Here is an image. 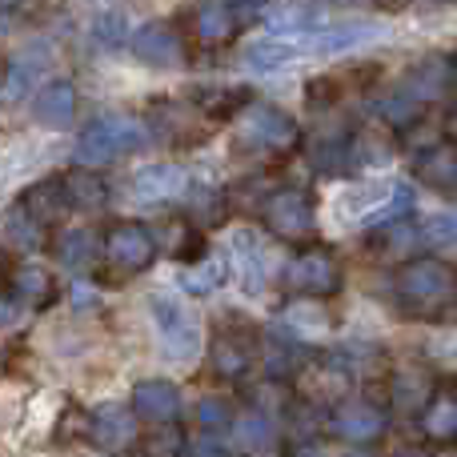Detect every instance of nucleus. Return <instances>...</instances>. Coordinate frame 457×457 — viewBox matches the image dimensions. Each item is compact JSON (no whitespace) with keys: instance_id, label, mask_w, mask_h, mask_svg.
I'll return each mask as SVG.
<instances>
[{"instance_id":"obj_1","label":"nucleus","mask_w":457,"mask_h":457,"mask_svg":"<svg viewBox=\"0 0 457 457\" xmlns=\"http://www.w3.org/2000/svg\"><path fill=\"white\" fill-rule=\"evenodd\" d=\"M394 297L413 321H437L457 297V269L437 257H413L394 273Z\"/></svg>"},{"instance_id":"obj_2","label":"nucleus","mask_w":457,"mask_h":457,"mask_svg":"<svg viewBox=\"0 0 457 457\" xmlns=\"http://www.w3.org/2000/svg\"><path fill=\"white\" fill-rule=\"evenodd\" d=\"M149 145V129L141 125L137 117H96L80 129L77 137V161L80 169H101V165H112L117 157H129V153L145 149Z\"/></svg>"},{"instance_id":"obj_3","label":"nucleus","mask_w":457,"mask_h":457,"mask_svg":"<svg viewBox=\"0 0 457 457\" xmlns=\"http://www.w3.org/2000/svg\"><path fill=\"white\" fill-rule=\"evenodd\" d=\"M149 313H153V329H157L161 353L169 361H193L205 345V333H201V317L193 309H185L181 297L173 293H153L149 297Z\"/></svg>"},{"instance_id":"obj_4","label":"nucleus","mask_w":457,"mask_h":457,"mask_svg":"<svg viewBox=\"0 0 457 457\" xmlns=\"http://www.w3.org/2000/svg\"><path fill=\"white\" fill-rule=\"evenodd\" d=\"M281 285L293 293V297L329 301L341 293L345 277H341V265L325 249H305L281 269Z\"/></svg>"},{"instance_id":"obj_5","label":"nucleus","mask_w":457,"mask_h":457,"mask_svg":"<svg viewBox=\"0 0 457 457\" xmlns=\"http://www.w3.org/2000/svg\"><path fill=\"white\" fill-rule=\"evenodd\" d=\"M261 221L281 241H309L317 233V209L305 189H273L261 201Z\"/></svg>"},{"instance_id":"obj_6","label":"nucleus","mask_w":457,"mask_h":457,"mask_svg":"<svg viewBox=\"0 0 457 457\" xmlns=\"http://www.w3.org/2000/svg\"><path fill=\"white\" fill-rule=\"evenodd\" d=\"M261 353V337L253 325L245 321H221L217 325V337L209 345V370L221 381H241L253 370Z\"/></svg>"},{"instance_id":"obj_7","label":"nucleus","mask_w":457,"mask_h":457,"mask_svg":"<svg viewBox=\"0 0 457 457\" xmlns=\"http://www.w3.org/2000/svg\"><path fill=\"white\" fill-rule=\"evenodd\" d=\"M104 261H109V269L112 273H120V277H137V273H145V269L157 261V237L149 233L145 225H137V221H120V225H112L109 233H104Z\"/></svg>"},{"instance_id":"obj_8","label":"nucleus","mask_w":457,"mask_h":457,"mask_svg":"<svg viewBox=\"0 0 457 457\" xmlns=\"http://www.w3.org/2000/svg\"><path fill=\"white\" fill-rule=\"evenodd\" d=\"M297 120L277 104H249L241 112V145L261 153H285L297 145Z\"/></svg>"},{"instance_id":"obj_9","label":"nucleus","mask_w":457,"mask_h":457,"mask_svg":"<svg viewBox=\"0 0 457 457\" xmlns=\"http://www.w3.org/2000/svg\"><path fill=\"white\" fill-rule=\"evenodd\" d=\"M453 88H457V56L429 53V56H421V61H413L410 69H405L397 93H405L410 101H418L421 109H429L434 101L450 96Z\"/></svg>"},{"instance_id":"obj_10","label":"nucleus","mask_w":457,"mask_h":457,"mask_svg":"<svg viewBox=\"0 0 457 457\" xmlns=\"http://www.w3.org/2000/svg\"><path fill=\"white\" fill-rule=\"evenodd\" d=\"M133 56L141 64H149V69H181L185 56H189V48H185L181 32L173 29V24L165 21H149L141 24V29L133 32Z\"/></svg>"},{"instance_id":"obj_11","label":"nucleus","mask_w":457,"mask_h":457,"mask_svg":"<svg viewBox=\"0 0 457 457\" xmlns=\"http://www.w3.org/2000/svg\"><path fill=\"white\" fill-rule=\"evenodd\" d=\"M85 437H88V442H93L101 453H125V450H133L141 434H137L133 410H129V405L109 402V405H101V410L88 413Z\"/></svg>"},{"instance_id":"obj_12","label":"nucleus","mask_w":457,"mask_h":457,"mask_svg":"<svg viewBox=\"0 0 457 457\" xmlns=\"http://www.w3.org/2000/svg\"><path fill=\"white\" fill-rule=\"evenodd\" d=\"M329 429L349 445H370V442H378V437H386L389 410L386 405H373V402H345L333 410Z\"/></svg>"},{"instance_id":"obj_13","label":"nucleus","mask_w":457,"mask_h":457,"mask_svg":"<svg viewBox=\"0 0 457 457\" xmlns=\"http://www.w3.org/2000/svg\"><path fill=\"white\" fill-rule=\"evenodd\" d=\"M133 418L153 421V426H177L181 418V389L165 378H145L133 386Z\"/></svg>"},{"instance_id":"obj_14","label":"nucleus","mask_w":457,"mask_h":457,"mask_svg":"<svg viewBox=\"0 0 457 457\" xmlns=\"http://www.w3.org/2000/svg\"><path fill=\"white\" fill-rule=\"evenodd\" d=\"M305 361H309V349L293 329L273 325V329L261 337V370H265L269 381H289L293 373H301Z\"/></svg>"},{"instance_id":"obj_15","label":"nucleus","mask_w":457,"mask_h":457,"mask_svg":"<svg viewBox=\"0 0 457 457\" xmlns=\"http://www.w3.org/2000/svg\"><path fill=\"white\" fill-rule=\"evenodd\" d=\"M189 189V173L173 161H153V165L133 173V197L141 205H165V201H181Z\"/></svg>"},{"instance_id":"obj_16","label":"nucleus","mask_w":457,"mask_h":457,"mask_svg":"<svg viewBox=\"0 0 457 457\" xmlns=\"http://www.w3.org/2000/svg\"><path fill=\"white\" fill-rule=\"evenodd\" d=\"M413 181L434 193H457V149L450 141L421 145L413 153Z\"/></svg>"},{"instance_id":"obj_17","label":"nucleus","mask_w":457,"mask_h":457,"mask_svg":"<svg viewBox=\"0 0 457 457\" xmlns=\"http://www.w3.org/2000/svg\"><path fill=\"white\" fill-rule=\"evenodd\" d=\"M373 37H381L378 24L370 21H345V24H317L313 32H309L305 48L317 56H341V53H353V48L370 45Z\"/></svg>"},{"instance_id":"obj_18","label":"nucleus","mask_w":457,"mask_h":457,"mask_svg":"<svg viewBox=\"0 0 457 457\" xmlns=\"http://www.w3.org/2000/svg\"><path fill=\"white\" fill-rule=\"evenodd\" d=\"M32 117L45 129H69L77 120V85L72 80H48L32 96Z\"/></svg>"},{"instance_id":"obj_19","label":"nucleus","mask_w":457,"mask_h":457,"mask_svg":"<svg viewBox=\"0 0 457 457\" xmlns=\"http://www.w3.org/2000/svg\"><path fill=\"white\" fill-rule=\"evenodd\" d=\"M228 273H233V257H228V253L209 249L201 261H193V265L181 269L177 285H181L189 297H213V293L228 281Z\"/></svg>"},{"instance_id":"obj_20","label":"nucleus","mask_w":457,"mask_h":457,"mask_svg":"<svg viewBox=\"0 0 457 457\" xmlns=\"http://www.w3.org/2000/svg\"><path fill=\"white\" fill-rule=\"evenodd\" d=\"M421 429L442 445L457 442V386H453V378H442V386H437L434 397L426 402V410H421Z\"/></svg>"},{"instance_id":"obj_21","label":"nucleus","mask_w":457,"mask_h":457,"mask_svg":"<svg viewBox=\"0 0 457 457\" xmlns=\"http://www.w3.org/2000/svg\"><path fill=\"white\" fill-rule=\"evenodd\" d=\"M397 145L389 141L378 129H357L345 137V173H365V169H378L394 161Z\"/></svg>"},{"instance_id":"obj_22","label":"nucleus","mask_w":457,"mask_h":457,"mask_svg":"<svg viewBox=\"0 0 457 457\" xmlns=\"http://www.w3.org/2000/svg\"><path fill=\"white\" fill-rule=\"evenodd\" d=\"M61 189H64V205L69 209H80V213H101L109 205V185L96 169H72V173L61 177Z\"/></svg>"},{"instance_id":"obj_23","label":"nucleus","mask_w":457,"mask_h":457,"mask_svg":"<svg viewBox=\"0 0 457 457\" xmlns=\"http://www.w3.org/2000/svg\"><path fill=\"white\" fill-rule=\"evenodd\" d=\"M185 217H189L193 228H213V225H225L228 217V193L221 189V185H193L185 189Z\"/></svg>"},{"instance_id":"obj_24","label":"nucleus","mask_w":457,"mask_h":457,"mask_svg":"<svg viewBox=\"0 0 457 457\" xmlns=\"http://www.w3.org/2000/svg\"><path fill=\"white\" fill-rule=\"evenodd\" d=\"M16 209H21V213H29L40 228L56 225L64 213H69V205H64V189H61V177H48V181L29 185V189H24V197L16 201Z\"/></svg>"},{"instance_id":"obj_25","label":"nucleus","mask_w":457,"mask_h":457,"mask_svg":"<svg viewBox=\"0 0 457 457\" xmlns=\"http://www.w3.org/2000/svg\"><path fill=\"white\" fill-rule=\"evenodd\" d=\"M233 437H237V445H241L249 457H257V453H269L277 445V418L273 413H265V410H245V413H237V421H233Z\"/></svg>"},{"instance_id":"obj_26","label":"nucleus","mask_w":457,"mask_h":457,"mask_svg":"<svg viewBox=\"0 0 457 457\" xmlns=\"http://www.w3.org/2000/svg\"><path fill=\"white\" fill-rule=\"evenodd\" d=\"M293 61H297V45H289V40H281V37L249 40V48L241 53V64L249 72H257V77H273V72L289 69Z\"/></svg>"},{"instance_id":"obj_27","label":"nucleus","mask_w":457,"mask_h":457,"mask_svg":"<svg viewBox=\"0 0 457 457\" xmlns=\"http://www.w3.org/2000/svg\"><path fill=\"white\" fill-rule=\"evenodd\" d=\"M21 301L29 309H45L56 301V285H53V273L40 265H16L12 273V285H8V301Z\"/></svg>"},{"instance_id":"obj_28","label":"nucleus","mask_w":457,"mask_h":457,"mask_svg":"<svg viewBox=\"0 0 457 457\" xmlns=\"http://www.w3.org/2000/svg\"><path fill=\"white\" fill-rule=\"evenodd\" d=\"M253 104V88L228 85V88H209L197 96V109L209 125H225V120H241V112Z\"/></svg>"},{"instance_id":"obj_29","label":"nucleus","mask_w":457,"mask_h":457,"mask_svg":"<svg viewBox=\"0 0 457 457\" xmlns=\"http://www.w3.org/2000/svg\"><path fill=\"white\" fill-rule=\"evenodd\" d=\"M193 29H197L201 45H209V48H225V45H233V40L241 37V29H237L233 8H228V4H201V8H193Z\"/></svg>"},{"instance_id":"obj_30","label":"nucleus","mask_w":457,"mask_h":457,"mask_svg":"<svg viewBox=\"0 0 457 457\" xmlns=\"http://www.w3.org/2000/svg\"><path fill=\"white\" fill-rule=\"evenodd\" d=\"M45 56H48V48H45V45H32V48H24L21 56H12V61H8V72H4V93L12 96V101H21L24 93H32V85H37L40 69L48 64Z\"/></svg>"},{"instance_id":"obj_31","label":"nucleus","mask_w":457,"mask_h":457,"mask_svg":"<svg viewBox=\"0 0 457 457\" xmlns=\"http://www.w3.org/2000/svg\"><path fill=\"white\" fill-rule=\"evenodd\" d=\"M233 257H237V269H241V289L245 293H261L265 289V253H261V241L249 233V228H241V233L233 237Z\"/></svg>"},{"instance_id":"obj_32","label":"nucleus","mask_w":457,"mask_h":457,"mask_svg":"<svg viewBox=\"0 0 457 457\" xmlns=\"http://www.w3.org/2000/svg\"><path fill=\"white\" fill-rule=\"evenodd\" d=\"M277 434H285L293 445H313V437L321 434V418H317V405H313V402H301V397H293V402L285 405V413H281V426H277Z\"/></svg>"},{"instance_id":"obj_33","label":"nucleus","mask_w":457,"mask_h":457,"mask_svg":"<svg viewBox=\"0 0 457 457\" xmlns=\"http://www.w3.org/2000/svg\"><path fill=\"white\" fill-rule=\"evenodd\" d=\"M321 12V4H265L261 21H269L273 32H313Z\"/></svg>"},{"instance_id":"obj_34","label":"nucleus","mask_w":457,"mask_h":457,"mask_svg":"<svg viewBox=\"0 0 457 457\" xmlns=\"http://www.w3.org/2000/svg\"><path fill=\"white\" fill-rule=\"evenodd\" d=\"M53 253L64 269H88L96 261V237L88 228H64L53 241Z\"/></svg>"},{"instance_id":"obj_35","label":"nucleus","mask_w":457,"mask_h":457,"mask_svg":"<svg viewBox=\"0 0 457 457\" xmlns=\"http://www.w3.org/2000/svg\"><path fill=\"white\" fill-rule=\"evenodd\" d=\"M189 450V437L181 426H153V434L137 437L133 457H185Z\"/></svg>"},{"instance_id":"obj_36","label":"nucleus","mask_w":457,"mask_h":457,"mask_svg":"<svg viewBox=\"0 0 457 457\" xmlns=\"http://www.w3.org/2000/svg\"><path fill=\"white\" fill-rule=\"evenodd\" d=\"M373 112L386 120V129H397V133H402V129H418L421 117H426V109H421L418 101H410L405 93H397V88L381 96V101L373 104Z\"/></svg>"},{"instance_id":"obj_37","label":"nucleus","mask_w":457,"mask_h":457,"mask_svg":"<svg viewBox=\"0 0 457 457\" xmlns=\"http://www.w3.org/2000/svg\"><path fill=\"white\" fill-rule=\"evenodd\" d=\"M389 397H394L397 410H410V413H421L426 402L434 397V381H426L421 373H397L389 381Z\"/></svg>"},{"instance_id":"obj_38","label":"nucleus","mask_w":457,"mask_h":457,"mask_svg":"<svg viewBox=\"0 0 457 457\" xmlns=\"http://www.w3.org/2000/svg\"><path fill=\"white\" fill-rule=\"evenodd\" d=\"M88 32H93V40L101 48H125L129 45V16H125V8H101V12L93 16V24H88Z\"/></svg>"},{"instance_id":"obj_39","label":"nucleus","mask_w":457,"mask_h":457,"mask_svg":"<svg viewBox=\"0 0 457 457\" xmlns=\"http://www.w3.org/2000/svg\"><path fill=\"white\" fill-rule=\"evenodd\" d=\"M197 421H201V429H205L209 437H221V434L233 429L237 405L228 402V397H221V394H209V397H201L197 402Z\"/></svg>"},{"instance_id":"obj_40","label":"nucleus","mask_w":457,"mask_h":457,"mask_svg":"<svg viewBox=\"0 0 457 457\" xmlns=\"http://www.w3.org/2000/svg\"><path fill=\"white\" fill-rule=\"evenodd\" d=\"M309 165L317 177H341L345 173V137H325L309 149Z\"/></svg>"},{"instance_id":"obj_41","label":"nucleus","mask_w":457,"mask_h":457,"mask_svg":"<svg viewBox=\"0 0 457 457\" xmlns=\"http://www.w3.org/2000/svg\"><path fill=\"white\" fill-rule=\"evenodd\" d=\"M418 241H421V249H450V245H457V217L450 213L426 217L418 225Z\"/></svg>"},{"instance_id":"obj_42","label":"nucleus","mask_w":457,"mask_h":457,"mask_svg":"<svg viewBox=\"0 0 457 457\" xmlns=\"http://www.w3.org/2000/svg\"><path fill=\"white\" fill-rule=\"evenodd\" d=\"M345 96V85H341V72H321V77L305 80V104L309 109H329Z\"/></svg>"},{"instance_id":"obj_43","label":"nucleus","mask_w":457,"mask_h":457,"mask_svg":"<svg viewBox=\"0 0 457 457\" xmlns=\"http://www.w3.org/2000/svg\"><path fill=\"white\" fill-rule=\"evenodd\" d=\"M381 245H386V253H394V257H405V261H410V253L421 249L418 225H410V221L386 225V228H381Z\"/></svg>"},{"instance_id":"obj_44","label":"nucleus","mask_w":457,"mask_h":457,"mask_svg":"<svg viewBox=\"0 0 457 457\" xmlns=\"http://www.w3.org/2000/svg\"><path fill=\"white\" fill-rule=\"evenodd\" d=\"M4 228H8V237H12V245H21V249H37V245L45 241V228L32 221L29 213H21L16 205L8 209V221H4Z\"/></svg>"},{"instance_id":"obj_45","label":"nucleus","mask_w":457,"mask_h":457,"mask_svg":"<svg viewBox=\"0 0 457 457\" xmlns=\"http://www.w3.org/2000/svg\"><path fill=\"white\" fill-rule=\"evenodd\" d=\"M189 457H233V450L221 442V437H197V442H189Z\"/></svg>"},{"instance_id":"obj_46","label":"nucleus","mask_w":457,"mask_h":457,"mask_svg":"<svg viewBox=\"0 0 457 457\" xmlns=\"http://www.w3.org/2000/svg\"><path fill=\"white\" fill-rule=\"evenodd\" d=\"M16 321V309H12V301L8 297H0V325H12Z\"/></svg>"},{"instance_id":"obj_47","label":"nucleus","mask_w":457,"mask_h":457,"mask_svg":"<svg viewBox=\"0 0 457 457\" xmlns=\"http://www.w3.org/2000/svg\"><path fill=\"white\" fill-rule=\"evenodd\" d=\"M445 137H450V145L457 149V109L450 112V120H445Z\"/></svg>"},{"instance_id":"obj_48","label":"nucleus","mask_w":457,"mask_h":457,"mask_svg":"<svg viewBox=\"0 0 457 457\" xmlns=\"http://www.w3.org/2000/svg\"><path fill=\"white\" fill-rule=\"evenodd\" d=\"M394 457H429L426 450H418V445H410V450H397Z\"/></svg>"},{"instance_id":"obj_49","label":"nucleus","mask_w":457,"mask_h":457,"mask_svg":"<svg viewBox=\"0 0 457 457\" xmlns=\"http://www.w3.org/2000/svg\"><path fill=\"white\" fill-rule=\"evenodd\" d=\"M345 457H373V453H365V450H349Z\"/></svg>"},{"instance_id":"obj_50","label":"nucleus","mask_w":457,"mask_h":457,"mask_svg":"<svg viewBox=\"0 0 457 457\" xmlns=\"http://www.w3.org/2000/svg\"><path fill=\"white\" fill-rule=\"evenodd\" d=\"M297 457H325V453H317V450H301Z\"/></svg>"},{"instance_id":"obj_51","label":"nucleus","mask_w":457,"mask_h":457,"mask_svg":"<svg viewBox=\"0 0 457 457\" xmlns=\"http://www.w3.org/2000/svg\"><path fill=\"white\" fill-rule=\"evenodd\" d=\"M453 457H457V453H453Z\"/></svg>"}]
</instances>
